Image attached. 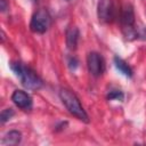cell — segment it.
Segmentation results:
<instances>
[{
	"label": "cell",
	"instance_id": "obj_1",
	"mask_svg": "<svg viewBox=\"0 0 146 146\" xmlns=\"http://www.w3.org/2000/svg\"><path fill=\"white\" fill-rule=\"evenodd\" d=\"M10 68L13 70L16 76L21 80V83L26 89L38 90L42 87V80L31 67L19 62H13L10 63Z\"/></svg>",
	"mask_w": 146,
	"mask_h": 146
},
{
	"label": "cell",
	"instance_id": "obj_2",
	"mask_svg": "<svg viewBox=\"0 0 146 146\" xmlns=\"http://www.w3.org/2000/svg\"><path fill=\"white\" fill-rule=\"evenodd\" d=\"M59 97L62 103L65 105V107L67 108V111L74 115L75 117H78L81 121L88 122V114L86 113V111L83 110L79 98L75 96L74 92H72L68 89H60L59 91Z\"/></svg>",
	"mask_w": 146,
	"mask_h": 146
},
{
	"label": "cell",
	"instance_id": "obj_3",
	"mask_svg": "<svg viewBox=\"0 0 146 146\" xmlns=\"http://www.w3.org/2000/svg\"><path fill=\"white\" fill-rule=\"evenodd\" d=\"M120 22L125 39L133 40L138 36V32L135 29V13L131 5H125L122 8L120 14Z\"/></svg>",
	"mask_w": 146,
	"mask_h": 146
},
{
	"label": "cell",
	"instance_id": "obj_4",
	"mask_svg": "<svg viewBox=\"0 0 146 146\" xmlns=\"http://www.w3.org/2000/svg\"><path fill=\"white\" fill-rule=\"evenodd\" d=\"M51 24V17L47 9H39L35 11L31 18L30 27L31 31L34 33H44Z\"/></svg>",
	"mask_w": 146,
	"mask_h": 146
},
{
	"label": "cell",
	"instance_id": "obj_5",
	"mask_svg": "<svg viewBox=\"0 0 146 146\" xmlns=\"http://www.w3.org/2000/svg\"><path fill=\"white\" fill-rule=\"evenodd\" d=\"M98 18L103 23H112L117 15L116 7L112 0H100L97 7Z\"/></svg>",
	"mask_w": 146,
	"mask_h": 146
},
{
	"label": "cell",
	"instance_id": "obj_6",
	"mask_svg": "<svg viewBox=\"0 0 146 146\" xmlns=\"http://www.w3.org/2000/svg\"><path fill=\"white\" fill-rule=\"evenodd\" d=\"M87 66L91 75L98 78L105 71V63L103 57L98 52H89L87 57Z\"/></svg>",
	"mask_w": 146,
	"mask_h": 146
},
{
	"label": "cell",
	"instance_id": "obj_7",
	"mask_svg": "<svg viewBox=\"0 0 146 146\" xmlns=\"http://www.w3.org/2000/svg\"><path fill=\"white\" fill-rule=\"evenodd\" d=\"M11 100L17 107H19L23 111H31L33 106L31 96L23 90H15L11 95Z\"/></svg>",
	"mask_w": 146,
	"mask_h": 146
},
{
	"label": "cell",
	"instance_id": "obj_8",
	"mask_svg": "<svg viewBox=\"0 0 146 146\" xmlns=\"http://www.w3.org/2000/svg\"><path fill=\"white\" fill-rule=\"evenodd\" d=\"M79 40V30L75 26H71L66 31V46L70 50H75Z\"/></svg>",
	"mask_w": 146,
	"mask_h": 146
},
{
	"label": "cell",
	"instance_id": "obj_9",
	"mask_svg": "<svg viewBox=\"0 0 146 146\" xmlns=\"http://www.w3.org/2000/svg\"><path fill=\"white\" fill-rule=\"evenodd\" d=\"M21 139H22V133L17 130H11L5 135L1 144L6 146H15L21 143Z\"/></svg>",
	"mask_w": 146,
	"mask_h": 146
},
{
	"label": "cell",
	"instance_id": "obj_10",
	"mask_svg": "<svg viewBox=\"0 0 146 146\" xmlns=\"http://www.w3.org/2000/svg\"><path fill=\"white\" fill-rule=\"evenodd\" d=\"M114 64H115V67L119 70L120 73H122L124 76L127 78H131L132 76V70L131 67L120 57H114Z\"/></svg>",
	"mask_w": 146,
	"mask_h": 146
},
{
	"label": "cell",
	"instance_id": "obj_11",
	"mask_svg": "<svg viewBox=\"0 0 146 146\" xmlns=\"http://www.w3.org/2000/svg\"><path fill=\"white\" fill-rule=\"evenodd\" d=\"M14 110L13 108H6V110H3L2 112H1V114H0V121H1V123H5V122H7V121H9L13 116H14Z\"/></svg>",
	"mask_w": 146,
	"mask_h": 146
},
{
	"label": "cell",
	"instance_id": "obj_12",
	"mask_svg": "<svg viewBox=\"0 0 146 146\" xmlns=\"http://www.w3.org/2000/svg\"><path fill=\"white\" fill-rule=\"evenodd\" d=\"M123 92L121 90H112L107 95V99H116V100H122L123 99Z\"/></svg>",
	"mask_w": 146,
	"mask_h": 146
},
{
	"label": "cell",
	"instance_id": "obj_13",
	"mask_svg": "<svg viewBox=\"0 0 146 146\" xmlns=\"http://www.w3.org/2000/svg\"><path fill=\"white\" fill-rule=\"evenodd\" d=\"M0 9L1 11H5L7 9V0H0Z\"/></svg>",
	"mask_w": 146,
	"mask_h": 146
}]
</instances>
